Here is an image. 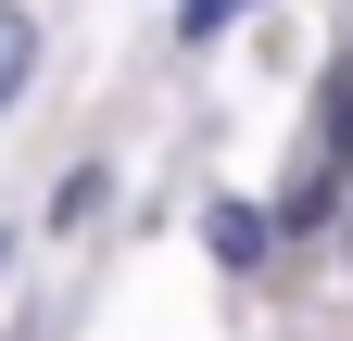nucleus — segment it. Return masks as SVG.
<instances>
[{
	"mask_svg": "<svg viewBox=\"0 0 353 341\" xmlns=\"http://www.w3.org/2000/svg\"><path fill=\"white\" fill-rule=\"evenodd\" d=\"M316 177H328V190L353 177V51L316 76Z\"/></svg>",
	"mask_w": 353,
	"mask_h": 341,
	"instance_id": "1",
	"label": "nucleus"
},
{
	"mask_svg": "<svg viewBox=\"0 0 353 341\" xmlns=\"http://www.w3.org/2000/svg\"><path fill=\"white\" fill-rule=\"evenodd\" d=\"M214 253H228V266H252V253H265V215H240V202H214Z\"/></svg>",
	"mask_w": 353,
	"mask_h": 341,
	"instance_id": "2",
	"label": "nucleus"
},
{
	"mask_svg": "<svg viewBox=\"0 0 353 341\" xmlns=\"http://www.w3.org/2000/svg\"><path fill=\"white\" fill-rule=\"evenodd\" d=\"M26 51H38V26H26V13H0V101L26 89Z\"/></svg>",
	"mask_w": 353,
	"mask_h": 341,
	"instance_id": "3",
	"label": "nucleus"
},
{
	"mask_svg": "<svg viewBox=\"0 0 353 341\" xmlns=\"http://www.w3.org/2000/svg\"><path fill=\"white\" fill-rule=\"evenodd\" d=\"M228 13H240V0H176V26H190V38H214Z\"/></svg>",
	"mask_w": 353,
	"mask_h": 341,
	"instance_id": "4",
	"label": "nucleus"
},
{
	"mask_svg": "<svg viewBox=\"0 0 353 341\" xmlns=\"http://www.w3.org/2000/svg\"><path fill=\"white\" fill-rule=\"evenodd\" d=\"M0 253H13V240H0Z\"/></svg>",
	"mask_w": 353,
	"mask_h": 341,
	"instance_id": "5",
	"label": "nucleus"
}]
</instances>
